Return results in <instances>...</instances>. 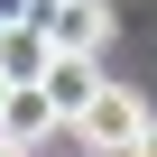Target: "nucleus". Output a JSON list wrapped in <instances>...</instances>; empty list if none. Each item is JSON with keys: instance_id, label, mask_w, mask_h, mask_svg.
I'll return each mask as SVG.
<instances>
[{"instance_id": "nucleus-1", "label": "nucleus", "mask_w": 157, "mask_h": 157, "mask_svg": "<svg viewBox=\"0 0 157 157\" xmlns=\"http://www.w3.org/2000/svg\"><path fill=\"white\" fill-rule=\"evenodd\" d=\"M148 120H157V111H148L129 83H102V93H93V111L74 120V139H83V157H129V148L148 139Z\"/></svg>"}, {"instance_id": "nucleus-2", "label": "nucleus", "mask_w": 157, "mask_h": 157, "mask_svg": "<svg viewBox=\"0 0 157 157\" xmlns=\"http://www.w3.org/2000/svg\"><path fill=\"white\" fill-rule=\"evenodd\" d=\"M111 83V74H102V56H46V74H37V102L56 111V129H74V120H83L93 111V93Z\"/></svg>"}, {"instance_id": "nucleus-3", "label": "nucleus", "mask_w": 157, "mask_h": 157, "mask_svg": "<svg viewBox=\"0 0 157 157\" xmlns=\"http://www.w3.org/2000/svg\"><path fill=\"white\" fill-rule=\"evenodd\" d=\"M37 37L56 56H102L111 46V0H56V10H37Z\"/></svg>"}, {"instance_id": "nucleus-4", "label": "nucleus", "mask_w": 157, "mask_h": 157, "mask_svg": "<svg viewBox=\"0 0 157 157\" xmlns=\"http://www.w3.org/2000/svg\"><path fill=\"white\" fill-rule=\"evenodd\" d=\"M46 56H56V46L37 37V19H28V28H0V83H10V93H19V83H37Z\"/></svg>"}, {"instance_id": "nucleus-5", "label": "nucleus", "mask_w": 157, "mask_h": 157, "mask_svg": "<svg viewBox=\"0 0 157 157\" xmlns=\"http://www.w3.org/2000/svg\"><path fill=\"white\" fill-rule=\"evenodd\" d=\"M46 129H56V111L37 102V83H19V93H10V111H0V139L28 157V139H46Z\"/></svg>"}, {"instance_id": "nucleus-6", "label": "nucleus", "mask_w": 157, "mask_h": 157, "mask_svg": "<svg viewBox=\"0 0 157 157\" xmlns=\"http://www.w3.org/2000/svg\"><path fill=\"white\" fill-rule=\"evenodd\" d=\"M37 19V0H0V28H28Z\"/></svg>"}, {"instance_id": "nucleus-7", "label": "nucleus", "mask_w": 157, "mask_h": 157, "mask_svg": "<svg viewBox=\"0 0 157 157\" xmlns=\"http://www.w3.org/2000/svg\"><path fill=\"white\" fill-rule=\"evenodd\" d=\"M129 157H157V120H148V139H139V148H129Z\"/></svg>"}, {"instance_id": "nucleus-8", "label": "nucleus", "mask_w": 157, "mask_h": 157, "mask_svg": "<svg viewBox=\"0 0 157 157\" xmlns=\"http://www.w3.org/2000/svg\"><path fill=\"white\" fill-rule=\"evenodd\" d=\"M0 111H10V83H0Z\"/></svg>"}, {"instance_id": "nucleus-9", "label": "nucleus", "mask_w": 157, "mask_h": 157, "mask_svg": "<svg viewBox=\"0 0 157 157\" xmlns=\"http://www.w3.org/2000/svg\"><path fill=\"white\" fill-rule=\"evenodd\" d=\"M0 157H19V148H10V139H0Z\"/></svg>"}, {"instance_id": "nucleus-10", "label": "nucleus", "mask_w": 157, "mask_h": 157, "mask_svg": "<svg viewBox=\"0 0 157 157\" xmlns=\"http://www.w3.org/2000/svg\"><path fill=\"white\" fill-rule=\"evenodd\" d=\"M37 10H56V0H37Z\"/></svg>"}]
</instances>
